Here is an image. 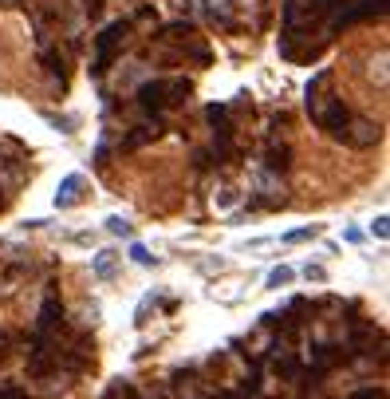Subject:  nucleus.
Instances as JSON below:
<instances>
[{
  "label": "nucleus",
  "mask_w": 390,
  "mask_h": 399,
  "mask_svg": "<svg viewBox=\"0 0 390 399\" xmlns=\"http://www.w3.org/2000/svg\"><path fill=\"white\" fill-rule=\"evenodd\" d=\"M114 265H119V253H110V249H103V253H95V261H91L95 277H110V273H114Z\"/></svg>",
  "instance_id": "nucleus-6"
},
{
  "label": "nucleus",
  "mask_w": 390,
  "mask_h": 399,
  "mask_svg": "<svg viewBox=\"0 0 390 399\" xmlns=\"http://www.w3.org/2000/svg\"><path fill=\"white\" fill-rule=\"evenodd\" d=\"M126 36H130V20H114V24H107L103 32L95 36V64H91V76H103L110 67V60H114V52L126 44Z\"/></svg>",
  "instance_id": "nucleus-2"
},
{
  "label": "nucleus",
  "mask_w": 390,
  "mask_h": 399,
  "mask_svg": "<svg viewBox=\"0 0 390 399\" xmlns=\"http://www.w3.org/2000/svg\"><path fill=\"white\" fill-rule=\"evenodd\" d=\"M292 277H296V273L288 269V265H280V269H272V273H268V288H284V285H292Z\"/></svg>",
  "instance_id": "nucleus-7"
},
{
  "label": "nucleus",
  "mask_w": 390,
  "mask_h": 399,
  "mask_svg": "<svg viewBox=\"0 0 390 399\" xmlns=\"http://www.w3.org/2000/svg\"><path fill=\"white\" fill-rule=\"evenodd\" d=\"M107 233H114V238H130V222L114 214V218H107Z\"/></svg>",
  "instance_id": "nucleus-8"
},
{
  "label": "nucleus",
  "mask_w": 390,
  "mask_h": 399,
  "mask_svg": "<svg viewBox=\"0 0 390 399\" xmlns=\"http://www.w3.org/2000/svg\"><path fill=\"white\" fill-rule=\"evenodd\" d=\"M343 139L351 146H371L378 139V127H375V123H367V119H351L347 130H343Z\"/></svg>",
  "instance_id": "nucleus-4"
},
{
  "label": "nucleus",
  "mask_w": 390,
  "mask_h": 399,
  "mask_svg": "<svg viewBox=\"0 0 390 399\" xmlns=\"http://www.w3.org/2000/svg\"><path fill=\"white\" fill-rule=\"evenodd\" d=\"M209 16L217 20V24H225V28H233V24H236L233 0H209Z\"/></svg>",
  "instance_id": "nucleus-5"
},
{
  "label": "nucleus",
  "mask_w": 390,
  "mask_h": 399,
  "mask_svg": "<svg viewBox=\"0 0 390 399\" xmlns=\"http://www.w3.org/2000/svg\"><path fill=\"white\" fill-rule=\"evenodd\" d=\"M371 233H375L378 241H387L390 238V225H387V214H378L375 222H371Z\"/></svg>",
  "instance_id": "nucleus-10"
},
{
  "label": "nucleus",
  "mask_w": 390,
  "mask_h": 399,
  "mask_svg": "<svg viewBox=\"0 0 390 399\" xmlns=\"http://www.w3.org/2000/svg\"><path fill=\"white\" fill-rule=\"evenodd\" d=\"M130 261H134V265H150L154 257L146 253V245H130Z\"/></svg>",
  "instance_id": "nucleus-11"
},
{
  "label": "nucleus",
  "mask_w": 390,
  "mask_h": 399,
  "mask_svg": "<svg viewBox=\"0 0 390 399\" xmlns=\"http://www.w3.org/2000/svg\"><path fill=\"white\" fill-rule=\"evenodd\" d=\"M189 95V80H150L138 87V107L146 115H158L170 103H182Z\"/></svg>",
  "instance_id": "nucleus-1"
},
{
  "label": "nucleus",
  "mask_w": 390,
  "mask_h": 399,
  "mask_svg": "<svg viewBox=\"0 0 390 399\" xmlns=\"http://www.w3.org/2000/svg\"><path fill=\"white\" fill-rule=\"evenodd\" d=\"M304 277H308V281H324V269H319V265H308V269H304Z\"/></svg>",
  "instance_id": "nucleus-15"
},
{
  "label": "nucleus",
  "mask_w": 390,
  "mask_h": 399,
  "mask_svg": "<svg viewBox=\"0 0 390 399\" xmlns=\"http://www.w3.org/2000/svg\"><path fill=\"white\" fill-rule=\"evenodd\" d=\"M83 186H87V182H83V174H67L60 182V190H56V206H60V209L79 206V202H83Z\"/></svg>",
  "instance_id": "nucleus-3"
},
{
  "label": "nucleus",
  "mask_w": 390,
  "mask_h": 399,
  "mask_svg": "<svg viewBox=\"0 0 390 399\" xmlns=\"http://www.w3.org/2000/svg\"><path fill=\"white\" fill-rule=\"evenodd\" d=\"M300 4H308L312 12H328V8H335L339 0H300Z\"/></svg>",
  "instance_id": "nucleus-12"
},
{
  "label": "nucleus",
  "mask_w": 390,
  "mask_h": 399,
  "mask_svg": "<svg viewBox=\"0 0 390 399\" xmlns=\"http://www.w3.org/2000/svg\"><path fill=\"white\" fill-rule=\"evenodd\" d=\"M0 399H28V396H24L20 387H12V383H4V387H0Z\"/></svg>",
  "instance_id": "nucleus-13"
},
{
  "label": "nucleus",
  "mask_w": 390,
  "mask_h": 399,
  "mask_svg": "<svg viewBox=\"0 0 390 399\" xmlns=\"http://www.w3.org/2000/svg\"><path fill=\"white\" fill-rule=\"evenodd\" d=\"M319 233V225H304V229H292V233H284V241H312Z\"/></svg>",
  "instance_id": "nucleus-9"
},
{
  "label": "nucleus",
  "mask_w": 390,
  "mask_h": 399,
  "mask_svg": "<svg viewBox=\"0 0 390 399\" xmlns=\"http://www.w3.org/2000/svg\"><path fill=\"white\" fill-rule=\"evenodd\" d=\"M4 344H8V336L0 332V356H4Z\"/></svg>",
  "instance_id": "nucleus-16"
},
{
  "label": "nucleus",
  "mask_w": 390,
  "mask_h": 399,
  "mask_svg": "<svg viewBox=\"0 0 390 399\" xmlns=\"http://www.w3.org/2000/svg\"><path fill=\"white\" fill-rule=\"evenodd\" d=\"M351 399H382V391H375V387H363V391H355Z\"/></svg>",
  "instance_id": "nucleus-14"
}]
</instances>
